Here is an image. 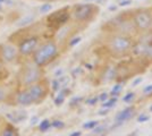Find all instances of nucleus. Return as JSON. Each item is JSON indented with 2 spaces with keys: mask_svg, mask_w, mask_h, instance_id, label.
I'll return each instance as SVG.
<instances>
[{
  "mask_svg": "<svg viewBox=\"0 0 152 136\" xmlns=\"http://www.w3.org/2000/svg\"><path fill=\"white\" fill-rule=\"evenodd\" d=\"M58 53H59V48L56 41L45 40L42 41L37 48V50L33 52L31 60L39 67H45L57 58Z\"/></svg>",
  "mask_w": 152,
  "mask_h": 136,
  "instance_id": "nucleus-1",
  "label": "nucleus"
},
{
  "mask_svg": "<svg viewBox=\"0 0 152 136\" xmlns=\"http://www.w3.org/2000/svg\"><path fill=\"white\" fill-rule=\"evenodd\" d=\"M42 76H43L42 67L35 65L30 59L28 61H25L20 65V68L17 73V86L18 89L30 86L41 81Z\"/></svg>",
  "mask_w": 152,
  "mask_h": 136,
  "instance_id": "nucleus-2",
  "label": "nucleus"
},
{
  "mask_svg": "<svg viewBox=\"0 0 152 136\" xmlns=\"http://www.w3.org/2000/svg\"><path fill=\"white\" fill-rule=\"evenodd\" d=\"M98 13V7L91 2H81L70 7V18L78 23H88Z\"/></svg>",
  "mask_w": 152,
  "mask_h": 136,
  "instance_id": "nucleus-3",
  "label": "nucleus"
},
{
  "mask_svg": "<svg viewBox=\"0 0 152 136\" xmlns=\"http://www.w3.org/2000/svg\"><path fill=\"white\" fill-rule=\"evenodd\" d=\"M70 20V7H64L45 17V25L51 31H58L66 25Z\"/></svg>",
  "mask_w": 152,
  "mask_h": 136,
  "instance_id": "nucleus-4",
  "label": "nucleus"
},
{
  "mask_svg": "<svg viewBox=\"0 0 152 136\" xmlns=\"http://www.w3.org/2000/svg\"><path fill=\"white\" fill-rule=\"evenodd\" d=\"M0 57L6 65L18 61L20 57H19L17 45L9 40H7L4 43H0Z\"/></svg>",
  "mask_w": 152,
  "mask_h": 136,
  "instance_id": "nucleus-5",
  "label": "nucleus"
},
{
  "mask_svg": "<svg viewBox=\"0 0 152 136\" xmlns=\"http://www.w3.org/2000/svg\"><path fill=\"white\" fill-rule=\"evenodd\" d=\"M25 89L31 97L33 104L40 103L47 97V93H48V86L42 79L34 83V84L30 85V86H26Z\"/></svg>",
  "mask_w": 152,
  "mask_h": 136,
  "instance_id": "nucleus-6",
  "label": "nucleus"
},
{
  "mask_svg": "<svg viewBox=\"0 0 152 136\" xmlns=\"http://www.w3.org/2000/svg\"><path fill=\"white\" fill-rule=\"evenodd\" d=\"M133 23L140 30H149L152 26V14L151 12L146 10V9H142L134 14L133 16Z\"/></svg>",
  "mask_w": 152,
  "mask_h": 136,
  "instance_id": "nucleus-7",
  "label": "nucleus"
},
{
  "mask_svg": "<svg viewBox=\"0 0 152 136\" xmlns=\"http://www.w3.org/2000/svg\"><path fill=\"white\" fill-rule=\"evenodd\" d=\"M110 45L113 48V50L116 52H125L131 49L132 42L131 40L124 36V35H116L110 41Z\"/></svg>",
  "mask_w": 152,
  "mask_h": 136,
  "instance_id": "nucleus-8",
  "label": "nucleus"
},
{
  "mask_svg": "<svg viewBox=\"0 0 152 136\" xmlns=\"http://www.w3.org/2000/svg\"><path fill=\"white\" fill-rule=\"evenodd\" d=\"M15 91L10 85L0 82V103H13Z\"/></svg>",
  "mask_w": 152,
  "mask_h": 136,
  "instance_id": "nucleus-9",
  "label": "nucleus"
},
{
  "mask_svg": "<svg viewBox=\"0 0 152 136\" xmlns=\"http://www.w3.org/2000/svg\"><path fill=\"white\" fill-rule=\"evenodd\" d=\"M0 136H18V132L12 124L4 123L0 129Z\"/></svg>",
  "mask_w": 152,
  "mask_h": 136,
  "instance_id": "nucleus-10",
  "label": "nucleus"
},
{
  "mask_svg": "<svg viewBox=\"0 0 152 136\" xmlns=\"http://www.w3.org/2000/svg\"><path fill=\"white\" fill-rule=\"evenodd\" d=\"M134 112V108L133 107H131V108H126V109H124V110L119 112L117 116H116V123L117 124H121L124 123L125 120L127 119H129L132 115H133Z\"/></svg>",
  "mask_w": 152,
  "mask_h": 136,
  "instance_id": "nucleus-11",
  "label": "nucleus"
},
{
  "mask_svg": "<svg viewBox=\"0 0 152 136\" xmlns=\"http://www.w3.org/2000/svg\"><path fill=\"white\" fill-rule=\"evenodd\" d=\"M7 76H8V71L6 68V64L0 57V82H4V79L7 78Z\"/></svg>",
  "mask_w": 152,
  "mask_h": 136,
  "instance_id": "nucleus-12",
  "label": "nucleus"
},
{
  "mask_svg": "<svg viewBox=\"0 0 152 136\" xmlns=\"http://www.w3.org/2000/svg\"><path fill=\"white\" fill-rule=\"evenodd\" d=\"M51 9H52V5L50 2H43V5H41V7H40L39 12H40V14H48Z\"/></svg>",
  "mask_w": 152,
  "mask_h": 136,
  "instance_id": "nucleus-13",
  "label": "nucleus"
},
{
  "mask_svg": "<svg viewBox=\"0 0 152 136\" xmlns=\"http://www.w3.org/2000/svg\"><path fill=\"white\" fill-rule=\"evenodd\" d=\"M116 102H117V97H114L113 99H110V100H108V101H104L103 104H102V107L106 108V109H108V108H113Z\"/></svg>",
  "mask_w": 152,
  "mask_h": 136,
  "instance_id": "nucleus-14",
  "label": "nucleus"
},
{
  "mask_svg": "<svg viewBox=\"0 0 152 136\" xmlns=\"http://www.w3.org/2000/svg\"><path fill=\"white\" fill-rule=\"evenodd\" d=\"M121 90H123V86H121V84L115 85L114 87H113V90H111V92H110V94H111V95H114V97H117Z\"/></svg>",
  "mask_w": 152,
  "mask_h": 136,
  "instance_id": "nucleus-15",
  "label": "nucleus"
},
{
  "mask_svg": "<svg viewBox=\"0 0 152 136\" xmlns=\"http://www.w3.org/2000/svg\"><path fill=\"white\" fill-rule=\"evenodd\" d=\"M95 126H98V121H94V120L89 121V123H85L83 125V127H84L85 129H93Z\"/></svg>",
  "mask_w": 152,
  "mask_h": 136,
  "instance_id": "nucleus-16",
  "label": "nucleus"
},
{
  "mask_svg": "<svg viewBox=\"0 0 152 136\" xmlns=\"http://www.w3.org/2000/svg\"><path fill=\"white\" fill-rule=\"evenodd\" d=\"M133 99H134V93H128V94H126L125 97H123V101L124 102H131Z\"/></svg>",
  "mask_w": 152,
  "mask_h": 136,
  "instance_id": "nucleus-17",
  "label": "nucleus"
},
{
  "mask_svg": "<svg viewBox=\"0 0 152 136\" xmlns=\"http://www.w3.org/2000/svg\"><path fill=\"white\" fill-rule=\"evenodd\" d=\"M104 129H106V126H95L94 128H93V133L94 134H100Z\"/></svg>",
  "mask_w": 152,
  "mask_h": 136,
  "instance_id": "nucleus-18",
  "label": "nucleus"
},
{
  "mask_svg": "<svg viewBox=\"0 0 152 136\" xmlns=\"http://www.w3.org/2000/svg\"><path fill=\"white\" fill-rule=\"evenodd\" d=\"M50 127V123L48 121V120H45V121H42V124H41V126H40V128H41V130H47L48 128Z\"/></svg>",
  "mask_w": 152,
  "mask_h": 136,
  "instance_id": "nucleus-19",
  "label": "nucleus"
},
{
  "mask_svg": "<svg viewBox=\"0 0 152 136\" xmlns=\"http://www.w3.org/2000/svg\"><path fill=\"white\" fill-rule=\"evenodd\" d=\"M150 118H149V116H145V115H141V116L137 118V120H139V123H145V121H148Z\"/></svg>",
  "mask_w": 152,
  "mask_h": 136,
  "instance_id": "nucleus-20",
  "label": "nucleus"
},
{
  "mask_svg": "<svg viewBox=\"0 0 152 136\" xmlns=\"http://www.w3.org/2000/svg\"><path fill=\"white\" fill-rule=\"evenodd\" d=\"M131 4H132V0H121V2H119V6L125 7V6H128V5H131Z\"/></svg>",
  "mask_w": 152,
  "mask_h": 136,
  "instance_id": "nucleus-21",
  "label": "nucleus"
},
{
  "mask_svg": "<svg viewBox=\"0 0 152 136\" xmlns=\"http://www.w3.org/2000/svg\"><path fill=\"white\" fill-rule=\"evenodd\" d=\"M80 41H81V38H80V36H78V38H75V39H73V40H70L69 45H70V47H74V45L77 44Z\"/></svg>",
  "mask_w": 152,
  "mask_h": 136,
  "instance_id": "nucleus-22",
  "label": "nucleus"
},
{
  "mask_svg": "<svg viewBox=\"0 0 152 136\" xmlns=\"http://www.w3.org/2000/svg\"><path fill=\"white\" fill-rule=\"evenodd\" d=\"M55 127H57V128H61V127H64V123L63 121H59V120H56V121H53V124H52Z\"/></svg>",
  "mask_w": 152,
  "mask_h": 136,
  "instance_id": "nucleus-23",
  "label": "nucleus"
},
{
  "mask_svg": "<svg viewBox=\"0 0 152 136\" xmlns=\"http://www.w3.org/2000/svg\"><path fill=\"white\" fill-rule=\"evenodd\" d=\"M98 100H99V97H91V99L88 100V104H91V105H92V104H95Z\"/></svg>",
  "mask_w": 152,
  "mask_h": 136,
  "instance_id": "nucleus-24",
  "label": "nucleus"
},
{
  "mask_svg": "<svg viewBox=\"0 0 152 136\" xmlns=\"http://www.w3.org/2000/svg\"><path fill=\"white\" fill-rule=\"evenodd\" d=\"M63 102H64V95L63 94H60V95L56 99V104H61Z\"/></svg>",
  "mask_w": 152,
  "mask_h": 136,
  "instance_id": "nucleus-25",
  "label": "nucleus"
},
{
  "mask_svg": "<svg viewBox=\"0 0 152 136\" xmlns=\"http://www.w3.org/2000/svg\"><path fill=\"white\" fill-rule=\"evenodd\" d=\"M99 99H100L101 101H103V102H104V101H107V99H108V94H107V93H102L101 95L99 97Z\"/></svg>",
  "mask_w": 152,
  "mask_h": 136,
  "instance_id": "nucleus-26",
  "label": "nucleus"
},
{
  "mask_svg": "<svg viewBox=\"0 0 152 136\" xmlns=\"http://www.w3.org/2000/svg\"><path fill=\"white\" fill-rule=\"evenodd\" d=\"M144 93H150V92H152V84L149 85V86H146V87H144Z\"/></svg>",
  "mask_w": 152,
  "mask_h": 136,
  "instance_id": "nucleus-27",
  "label": "nucleus"
},
{
  "mask_svg": "<svg viewBox=\"0 0 152 136\" xmlns=\"http://www.w3.org/2000/svg\"><path fill=\"white\" fill-rule=\"evenodd\" d=\"M141 82H142V78H141V77L136 78V79H135V81H134V82H133V86H136V85L140 84Z\"/></svg>",
  "mask_w": 152,
  "mask_h": 136,
  "instance_id": "nucleus-28",
  "label": "nucleus"
},
{
  "mask_svg": "<svg viewBox=\"0 0 152 136\" xmlns=\"http://www.w3.org/2000/svg\"><path fill=\"white\" fill-rule=\"evenodd\" d=\"M37 1H40V2H50V4H52L55 1H58V0H37Z\"/></svg>",
  "mask_w": 152,
  "mask_h": 136,
  "instance_id": "nucleus-29",
  "label": "nucleus"
},
{
  "mask_svg": "<svg viewBox=\"0 0 152 136\" xmlns=\"http://www.w3.org/2000/svg\"><path fill=\"white\" fill-rule=\"evenodd\" d=\"M70 136H81V132H76V133H73Z\"/></svg>",
  "mask_w": 152,
  "mask_h": 136,
  "instance_id": "nucleus-30",
  "label": "nucleus"
},
{
  "mask_svg": "<svg viewBox=\"0 0 152 136\" xmlns=\"http://www.w3.org/2000/svg\"><path fill=\"white\" fill-rule=\"evenodd\" d=\"M116 9H117V7H116V6H114V7L110 6V7H109V10H116Z\"/></svg>",
  "mask_w": 152,
  "mask_h": 136,
  "instance_id": "nucleus-31",
  "label": "nucleus"
},
{
  "mask_svg": "<svg viewBox=\"0 0 152 136\" xmlns=\"http://www.w3.org/2000/svg\"><path fill=\"white\" fill-rule=\"evenodd\" d=\"M2 119H1V118H0V129H1V127H2Z\"/></svg>",
  "mask_w": 152,
  "mask_h": 136,
  "instance_id": "nucleus-32",
  "label": "nucleus"
},
{
  "mask_svg": "<svg viewBox=\"0 0 152 136\" xmlns=\"http://www.w3.org/2000/svg\"><path fill=\"white\" fill-rule=\"evenodd\" d=\"M92 1H95V0H84V2H92Z\"/></svg>",
  "mask_w": 152,
  "mask_h": 136,
  "instance_id": "nucleus-33",
  "label": "nucleus"
},
{
  "mask_svg": "<svg viewBox=\"0 0 152 136\" xmlns=\"http://www.w3.org/2000/svg\"><path fill=\"white\" fill-rule=\"evenodd\" d=\"M150 111H151V112H152V105H151V107H150Z\"/></svg>",
  "mask_w": 152,
  "mask_h": 136,
  "instance_id": "nucleus-34",
  "label": "nucleus"
}]
</instances>
